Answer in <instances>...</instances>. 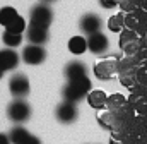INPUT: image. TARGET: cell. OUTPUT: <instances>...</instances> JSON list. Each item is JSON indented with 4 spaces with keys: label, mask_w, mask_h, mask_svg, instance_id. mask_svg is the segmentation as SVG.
<instances>
[{
    "label": "cell",
    "mask_w": 147,
    "mask_h": 144,
    "mask_svg": "<svg viewBox=\"0 0 147 144\" xmlns=\"http://www.w3.org/2000/svg\"><path fill=\"white\" fill-rule=\"evenodd\" d=\"M91 79L86 75V77H80V79H72L65 84L63 88V100L65 101H72V103H77L80 101L82 98H86L89 93H91Z\"/></svg>",
    "instance_id": "6da1fadb"
},
{
    "label": "cell",
    "mask_w": 147,
    "mask_h": 144,
    "mask_svg": "<svg viewBox=\"0 0 147 144\" xmlns=\"http://www.w3.org/2000/svg\"><path fill=\"white\" fill-rule=\"evenodd\" d=\"M7 115H9V118H10L12 122L22 124V122H26V120L31 117V108H29V105H28L24 100L17 98V100H14V101L9 105Z\"/></svg>",
    "instance_id": "7a4b0ae2"
},
{
    "label": "cell",
    "mask_w": 147,
    "mask_h": 144,
    "mask_svg": "<svg viewBox=\"0 0 147 144\" xmlns=\"http://www.w3.org/2000/svg\"><path fill=\"white\" fill-rule=\"evenodd\" d=\"M51 21H53V12L48 7V3L41 2L31 9V22H34L38 26H43V28H50Z\"/></svg>",
    "instance_id": "3957f363"
},
{
    "label": "cell",
    "mask_w": 147,
    "mask_h": 144,
    "mask_svg": "<svg viewBox=\"0 0 147 144\" xmlns=\"http://www.w3.org/2000/svg\"><path fill=\"white\" fill-rule=\"evenodd\" d=\"M45 58H46V50L43 48V45H33V43H29L22 50V60L28 65H39V64L45 62Z\"/></svg>",
    "instance_id": "277c9868"
},
{
    "label": "cell",
    "mask_w": 147,
    "mask_h": 144,
    "mask_svg": "<svg viewBox=\"0 0 147 144\" xmlns=\"http://www.w3.org/2000/svg\"><path fill=\"white\" fill-rule=\"evenodd\" d=\"M55 117H57V120L60 124H72V122H75L77 120V107H75V103L63 100L55 110Z\"/></svg>",
    "instance_id": "5b68a950"
},
{
    "label": "cell",
    "mask_w": 147,
    "mask_h": 144,
    "mask_svg": "<svg viewBox=\"0 0 147 144\" xmlns=\"http://www.w3.org/2000/svg\"><path fill=\"white\" fill-rule=\"evenodd\" d=\"M101 26H103V21L96 14H84L82 19H80V22H79L80 31L87 36L94 35V33H99L101 31Z\"/></svg>",
    "instance_id": "8992f818"
},
{
    "label": "cell",
    "mask_w": 147,
    "mask_h": 144,
    "mask_svg": "<svg viewBox=\"0 0 147 144\" xmlns=\"http://www.w3.org/2000/svg\"><path fill=\"white\" fill-rule=\"evenodd\" d=\"M9 89L16 98H22L29 93V81L24 74H16L9 81Z\"/></svg>",
    "instance_id": "52a82bcc"
},
{
    "label": "cell",
    "mask_w": 147,
    "mask_h": 144,
    "mask_svg": "<svg viewBox=\"0 0 147 144\" xmlns=\"http://www.w3.org/2000/svg\"><path fill=\"white\" fill-rule=\"evenodd\" d=\"M108 46H110V41H108L106 35H103L101 31L87 36V50H89L91 53L101 55V53H105V52L108 50Z\"/></svg>",
    "instance_id": "ba28073f"
},
{
    "label": "cell",
    "mask_w": 147,
    "mask_h": 144,
    "mask_svg": "<svg viewBox=\"0 0 147 144\" xmlns=\"http://www.w3.org/2000/svg\"><path fill=\"white\" fill-rule=\"evenodd\" d=\"M48 28L38 26L34 22H29L28 29H26V38L29 39V43L33 45H45L48 41Z\"/></svg>",
    "instance_id": "9c48e42d"
},
{
    "label": "cell",
    "mask_w": 147,
    "mask_h": 144,
    "mask_svg": "<svg viewBox=\"0 0 147 144\" xmlns=\"http://www.w3.org/2000/svg\"><path fill=\"white\" fill-rule=\"evenodd\" d=\"M19 65V55L12 48H3L0 50V69L3 72L14 71Z\"/></svg>",
    "instance_id": "30bf717a"
},
{
    "label": "cell",
    "mask_w": 147,
    "mask_h": 144,
    "mask_svg": "<svg viewBox=\"0 0 147 144\" xmlns=\"http://www.w3.org/2000/svg\"><path fill=\"white\" fill-rule=\"evenodd\" d=\"M116 69H118V65H116L115 62H111V60H103V62H98V64L94 65V74H96L98 79L108 81V79H111V77L115 75Z\"/></svg>",
    "instance_id": "8fae6325"
},
{
    "label": "cell",
    "mask_w": 147,
    "mask_h": 144,
    "mask_svg": "<svg viewBox=\"0 0 147 144\" xmlns=\"http://www.w3.org/2000/svg\"><path fill=\"white\" fill-rule=\"evenodd\" d=\"M87 75V71H86V65L79 60H74L70 64H67L65 67V77L69 81L72 79H80V77H86Z\"/></svg>",
    "instance_id": "7c38bea8"
},
{
    "label": "cell",
    "mask_w": 147,
    "mask_h": 144,
    "mask_svg": "<svg viewBox=\"0 0 147 144\" xmlns=\"http://www.w3.org/2000/svg\"><path fill=\"white\" fill-rule=\"evenodd\" d=\"M87 101H89V105L94 108V110H103V108H106V105H108V96H106L105 91L94 89V91H91L87 94Z\"/></svg>",
    "instance_id": "4fadbf2b"
},
{
    "label": "cell",
    "mask_w": 147,
    "mask_h": 144,
    "mask_svg": "<svg viewBox=\"0 0 147 144\" xmlns=\"http://www.w3.org/2000/svg\"><path fill=\"white\" fill-rule=\"evenodd\" d=\"M69 46V52L74 55H82L86 50H87V39L84 36H72L67 43Z\"/></svg>",
    "instance_id": "5bb4252c"
},
{
    "label": "cell",
    "mask_w": 147,
    "mask_h": 144,
    "mask_svg": "<svg viewBox=\"0 0 147 144\" xmlns=\"http://www.w3.org/2000/svg\"><path fill=\"white\" fill-rule=\"evenodd\" d=\"M33 134H29L24 127H14L12 130H10V141H12V144H26L28 141H29V137H31Z\"/></svg>",
    "instance_id": "9a60e30c"
},
{
    "label": "cell",
    "mask_w": 147,
    "mask_h": 144,
    "mask_svg": "<svg viewBox=\"0 0 147 144\" xmlns=\"http://www.w3.org/2000/svg\"><path fill=\"white\" fill-rule=\"evenodd\" d=\"M19 14H17V10L14 9V7H10V5H5V7H2L0 9V24L3 26V28H7L16 17H17Z\"/></svg>",
    "instance_id": "2e32d148"
},
{
    "label": "cell",
    "mask_w": 147,
    "mask_h": 144,
    "mask_svg": "<svg viewBox=\"0 0 147 144\" xmlns=\"http://www.w3.org/2000/svg\"><path fill=\"white\" fill-rule=\"evenodd\" d=\"M137 43V35L132 31V29H125L123 33H121V38H120V46L123 48V50H132V46Z\"/></svg>",
    "instance_id": "e0dca14e"
},
{
    "label": "cell",
    "mask_w": 147,
    "mask_h": 144,
    "mask_svg": "<svg viewBox=\"0 0 147 144\" xmlns=\"http://www.w3.org/2000/svg\"><path fill=\"white\" fill-rule=\"evenodd\" d=\"M2 41H3L5 46L16 48V46H19V45L22 43V35H19V33H10V31H3Z\"/></svg>",
    "instance_id": "ac0fdd59"
},
{
    "label": "cell",
    "mask_w": 147,
    "mask_h": 144,
    "mask_svg": "<svg viewBox=\"0 0 147 144\" xmlns=\"http://www.w3.org/2000/svg\"><path fill=\"white\" fill-rule=\"evenodd\" d=\"M28 29V24H26V19L22 17V16H17L7 28H5V31H10V33H19V35H22L24 31Z\"/></svg>",
    "instance_id": "d6986e66"
},
{
    "label": "cell",
    "mask_w": 147,
    "mask_h": 144,
    "mask_svg": "<svg viewBox=\"0 0 147 144\" xmlns=\"http://www.w3.org/2000/svg\"><path fill=\"white\" fill-rule=\"evenodd\" d=\"M108 28H110V31H113V33H120L125 28V17H123V14H115L113 17H110Z\"/></svg>",
    "instance_id": "ffe728a7"
},
{
    "label": "cell",
    "mask_w": 147,
    "mask_h": 144,
    "mask_svg": "<svg viewBox=\"0 0 147 144\" xmlns=\"http://www.w3.org/2000/svg\"><path fill=\"white\" fill-rule=\"evenodd\" d=\"M98 122H99V125L103 127V129H108V130H113L115 129V125H116V118L113 117V113H101L99 117H98Z\"/></svg>",
    "instance_id": "44dd1931"
},
{
    "label": "cell",
    "mask_w": 147,
    "mask_h": 144,
    "mask_svg": "<svg viewBox=\"0 0 147 144\" xmlns=\"http://www.w3.org/2000/svg\"><path fill=\"white\" fill-rule=\"evenodd\" d=\"M123 105H125V98L121 94H111V96H108V105H106V108L118 110V108H121Z\"/></svg>",
    "instance_id": "7402d4cb"
},
{
    "label": "cell",
    "mask_w": 147,
    "mask_h": 144,
    "mask_svg": "<svg viewBox=\"0 0 147 144\" xmlns=\"http://www.w3.org/2000/svg\"><path fill=\"white\" fill-rule=\"evenodd\" d=\"M99 3H101V7H105V9H113V7L116 5V0H99Z\"/></svg>",
    "instance_id": "603a6c76"
},
{
    "label": "cell",
    "mask_w": 147,
    "mask_h": 144,
    "mask_svg": "<svg viewBox=\"0 0 147 144\" xmlns=\"http://www.w3.org/2000/svg\"><path fill=\"white\" fill-rule=\"evenodd\" d=\"M10 137L7 136V134H0V144H10Z\"/></svg>",
    "instance_id": "cb8c5ba5"
},
{
    "label": "cell",
    "mask_w": 147,
    "mask_h": 144,
    "mask_svg": "<svg viewBox=\"0 0 147 144\" xmlns=\"http://www.w3.org/2000/svg\"><path fill=\"white\" fill-rule=\"evenodd\" d=\"M26 144H41V141L38 139L36 136H31V137H29V141H28Z\"/></svg>",
    "instance_id": "d4e9b609"
},
{
    "label": "cell",
    "mask_w": 147,
    "mask_h": 144,
    "mask_svg": "<svg viewBox=\"0 0 147 144\" xmlns=\"http://www.w3.org/2000/svg\"><path fill=\"white\" fill-rule=\"evenodd\" d=\"M110 144H121V141H120V139H115V136H113L111 141H110Z\"/></svg>",
    "instance_id": "484cf974"
},
{
    "label": "cell",
    "mask_w": 147,
    "mask_h": 144,
    "mask_svg": "<svg viewBox=\"0 0 147 144\" xmlns=\"http://www.w3.org/2000/svg\"><path fill=\"white\" fill-rule=\"evenodd\" d=\"M41 2H45V3H50V2H53V0H41Z\"/></svg>",
    "instance_id": "4316f807"
},
{
    "label": "cell",
    "mask_w": 147,
    "mask_h": 144,
    "mask_svg": "<svg viewBox=\"0 0 147 144\" xmlns=\"http://www.w3.org/2000/svg\"><path fill=\"white\" fill-rule=\"evenodd\" d=\"M2 75H3V71H2V69H0V79H2Z\"/></svg>",
    "instance_id": "83f0119b"
}]
</instances>
